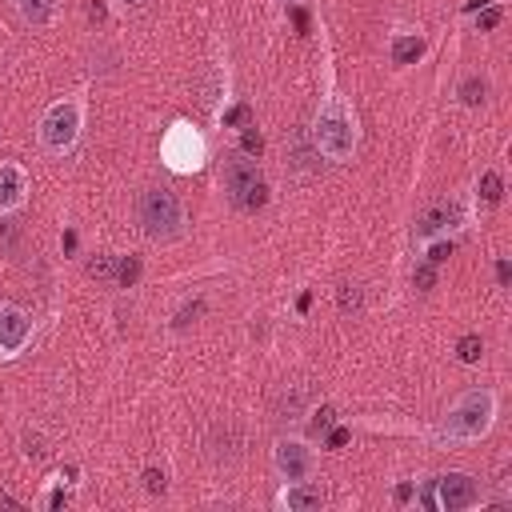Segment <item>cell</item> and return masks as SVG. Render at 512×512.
<instances>
[{
  "label": "cell",
  "instance_id": "obj_1",
  "mask_svg": "<svg viewBox=\"0 0 512 512\" xmlns=\"http://www.w3.org/2000/svg\"><path fill=\"white\" fill-rule=\"evenodd\" d=\"M312 144L324 160H352L356 144H360V120H356V108L340 96V92H328L316 108V120H312Z\"/></svg>",
  "mask_w": 512,
  "mask_h": 512
},
{
  "label": "cell",
  "instance_id": "obj_2",
  "mask_svg": "<svg viewBox=\"0 0 512 512\" xmlns=\"http://www.w3.org/2000/svg\"><path fill=\"white\" fill-rule=\"evenodd\" d=\"M492 420H496V392L492 388H468L448 404L436 436L448 444H472V440L488 436Z\"/></svg>",
  "mask_w": 512,
  "mask_h": 512
},
{
  "label": "cell",
  "instance_id": "obj_3",
  "mask_svg": "<svg viewBox=\"0 0 512 512\" xmlns=\"http://www.w3.org/2000/svg\"><path fill=\"white\" fill-rule=\"evenodd\" d=\"M136 224L148 240L168 244V240L184 236V200L164 184L144 188L140 200H136Z\"/></svg>",
  "mask_w": 512,
  "mask_h": 512
},
{
  "label": "cell",
  "instance_id": "obj_4",
  "mask_svg": "<svg viewBox=\"0 0 512 512\" xmlns=\"http://www.w3.org/2000/svg\"><path fill=\"white\" fill-rule=\"evenodd\" d=\"M84 132V100L80 96H64V100H52L36 124V140L48 156H68L76 148Z\"/></svg>",
  "mask_w": 512,
  "mask_h": 512
},
{
  "label": "cell",
  "instance_id": "obj_5",
  "mask_svg": "<svg viewBox=\"0 0 512 512\" xmlns=\"http://www.w3.org/2000/svg\"><path fill=\"white\" fill-rule=\"evenodd\" d=\"M160 160H164V168H172V172H180V176L196 172V168L208 160V144H204L200 128L188 124V120L168 124L164 136H160Z\"/></svg>",
  "mask_w": 512,
  "mask_h": 512
},
{
  "label": "cell",
  "instance_id": "obj_6",
  "mask_svg": "<svg viewBox=\"0 0 512 512\" xmlns=\"http://www.w3.org/2000/svg\"><path fill=\"white\" fill-rule=\"evenodd\" d=\"M224 196L236 204V208H256L264 204V172L256 164V156L248 152H232L224 160Z\"/></svg>",
  "mask_w": 512,
  "mask_h": 512
},
{
  "label": "cell",
  "instance_id": "obj_7",
  "mask_svg": "<svg viewBox=\"0 0 512 512\" xmlns=\"http://www.w3.org/2000/svg\"><path fill=\"white\" fill-rule=\"evenodd\" d=\"M484 500V488L472 472H440L432 476V492L424 496V504L444 508V512H468Z\"/></svg>",
  "mask_w": 512,
  "mask_h": 512
},
{
  "label": "cell",
  "instance_id": "obj_8",
  "mask_svg": "<svg viewBox=\"0 0 512 512\" xmlns=\"http://www.w3.org/2000/svg\"><path fill=\"white\" fill-rule=\"evenodd\" d=\"M316 468H320V460H316V448H312L308 440H296V436L276 440V448H272V472H276L284 484H292V480H312Z\"/></svg>",
  "mask_w": 512,
  "mask_h": 512
},
{
  "label": "cell",
  "instance_id": "obj_9",
  "mask_svg": "<svg viewBox=\"0 0 512 512\" xmlns=\"http://www.w3.org/2000/svg\"><path fill=\"white\" fill-rule=\"evenodd\" d=\"M36 336L32 316L20 304H0V360H16Z\"/></svg>",
  "mask_w": 512,
  "mask_h": 512
},
{
  "label": "cell",
  "instance_id": "obj_10",
  "mask_svg": "<svg viewBox=\"0 0 512 512\" xmlns=\"http://www.w3.org/2000/svg\"><path fill=\"white\" fill-rule=\"evenodd\" d=\"M28 200V172L16 160H0V216L24 208Z\"/></svg>",
  "mask_w": 512,
  "mask_h": 512
},
{
  "label": "cell",
  "instance_id": "obj_11",
  "mask_svg": "<svg viewBox=\"0 0 512 512\" xmlns=\"http://www.w3.org/2000/svg\"><path fill=\"white\" fill-rule=\"evenodd\" d=\"M324 500H328V492H324L316 480H292V484H284L280 496H276V504L288 508V512H320Z\"/></svg>",
  "mask_w": 512,
  "mask_h": 512
},
{
  "label": "cell",
  "instance_id": "obj_12",
  "mask_svg": "<svg viewBox=\"0 0 512 512\" xmlns=\"http://www.w3.org/2000/svg\"><path fill=\"white\" fill-rule=\"evenodd\" d=\"M240 444H244V432L232 420L212 424V432H208V456L212 460H236L240 456Z\"/></svg>",
  "mask_w": 512,
  "mask_h": 512
},
{
  "label": "cell",
  "instance_id": "obj_13",
  "mask_svg": "<svg viewBox=\"0 0 512 512\" xmlns=\"http://www.w3.org/2000/svg\"><path fill=\"white\" fill-rule=\"evenodd\" d=\"M8 4L28 28H48L60 12V0H8Z\"/></svg>",
  "mask_w": 512,
  "mask_h": 512
},
{
  "label": "cell",
  "instance_id": "obj_14",
  "mask_svg": "<svg viewBox=\"0 0 512 512\" xmlns=\"http://www.w3.org/2000/svg\"><path fill=\"white\" fill-rule=\"evenodd\" d=\"M452 220H456V212H452L448 204H432V208L416 220V236H420V240H432V236L448 232V228H452Z\"/></svg>",
  "mask_w": 512,
  "mask_h": 512
},
{
  "label": "cell",
  "instance_id": "obj_15",
  "mask_svg": "<svg viewBox=\"0 0 512 512\" xmlns=\"http://www.w3.org/2000/svg\"><path fill=\"white\" fill-rule=\"evenodd\" d=\"M304 404H308V388H304V384H292L288 392H280L276 416H280V420H296V416L304 412Z\"/></svg>",
  "mask_w": 512,
  "mask_h": 512
},
{
  "label": "cell",
  "instance_id": "obj_16",
  "mask_svg": "<svg viewBox=\"0 0 512 512\" xmlns=\"http://www.w3.org/2000/svg\"><path fill=\"white\" fill-rule=\"evenodd\" d=\"M424 52V40L420 36H396L392 40V60L396 64H408V60H416Z\"/></svg>",
  "mask_w": 512,
  "mask_h": 512
},
{
  "label": "cell",
  "instance_id": "obj_17",
  "mask_svg": "<svg viewBox=\"0 0 512 512\" xmlns=\"http://www.w3.org/2000/svg\"><path fill=\"white\" fill-rule=\"evenodd\" d=\"M484 96H488V84H484V80H476V76H472V80H464V84H460V100H464L468 108L484 104Z\"/></svg>",
  "mask_w": 512,
  "mask_h": 512
},
{
  "label": "cell",
  "instance_id": "obj_18",
  "mask_svg": "<svg viewBox=\"0 0 512 512\" xmlns=\"http://www.w3.org/2000/svg\"><path fill=\"white\" fill-rule=\"evenodd\" d=\"M456 356H460L464 364H476V360L484 356V340H480V336H460V344H456Z\"/></svg>",
  "mask_w": 512,
  "mask_h": 512
},
{
  "label": "cell",
  "instance_id": "obj_19",
  "mask_svg": "<svg viewBox=\"0 0 512 512\" xmlns=\"http://www.w3.org/2000/svg\"><path fill=\"white\" fill-rule=\"evenodd\" d=\"M480 192H484V200H488V204H496V200H500V192H504L500 172H484V176H480Z\"/></svg>",
  "mask_w": 512,
  "mask_h": 512
},
{
  "label": "cell",
  "instance_id": "obj_20",
  "mask_svg": "<svg viewBox=\"0 0 512 512\" xmlns=\"http://www.w3.org/2000/svg\"><path fill=\"white\" fill-rule=\"evenodd\" d=\"M24 456H28V460H44V456H48L40 432H24Z\"/></svg>",
  "mask_w": 512,
  "mask_h": 512
},
{
  "label": "cell",
  "instance_id": "obj_21",
  "mask_svg": "<svg viewBox=\"0 0 512 512\" xmlns=\"http://www.w3.org/2000/svg\"><path fill=\"white\" fill-rule=\"evenodd\" d=\"M200 312H204V300H188V304L176 312V328H188V324H192Z\"/></svg>",
  "mask_w": 512,
  "mask_h": 512
},
{
  "label": "cell",
  "instance_id": "obj_22",
  "mask_svg": "<svg viewBox=\"0 0 512 512\" xmlns=\"http://www.w3.org/2000/svg\"><path fill=\"white\" fill-rule=\"evenodd\" d=\"M340 308H344V312H348V308H352V312L360 308V284H340Z\"/></svg>",
  "mask_w": 512,
  "mask_h": 512
},
{
  "label": "cell",
  "instance_id": "obj_23",
  "mask_svg": "<svg viewBox=\"0 0 512 512\" xmlns=\"http://www.w3.org/2000/svg\"><path fill=\"white\" fill-rule=\"evenodd\" d=\"M424 244H428V240H424ZM444 256H452V240H436V244H428V260H432V264H440Z\"/></svg>",
  "mask_w": 512,
  "mask_h": 512
},
{
  "label": "cell",
  "instance_id": "obj_24",
  "mask_svg": "<svg viewBox=\"0 0 512 512\" xmlns=\"http://www.w3.org/2000/svg\"><path fill=\"white\" fill-rule=\"evenodd\" d=\"M332 416H336V408L324 404V408L316 412V420H312V432H328V428H332Z\"/></svg>",
  "mask_w": 512,
  "mask_h": 512
},
{
  "label": "cell",
  "instance_id": "obj_25",
  "mask_svg": "<svg viewBox=\"0 0 512 512\" xmlns=\"http://www.w3.org/2000/svg\"><path fill=\"white\" fill-rule=\"evenodd\" d=\"M144 488H148V492H164V472L144 468Z\"/></svg>",
  "mask_w": 512,
  "mask_h": 512
},
{
  "label": "cell",
  "instance_id": "obj_26",
  "mask_svg": "<svg viewBox=\"0 0 512 512\" xmlns=\"http://www.w3.org/2000/svg\"><path fill=\"white\" fill-rule=\"evenodd\" d=\"M260 148H264V140H260V132H248V136H244V152H248V156H256Z\"/></svg>",
  "mask_w": 512,
  "mask_h": 512
},
{
  "label": "cell",
  "instance_id": "obj_27",
  "mask_svg": "<svg viewBox=\"0 0 512 512\" xmlns=\"http://www.w3.org/2000/svg\"><path fill=\"white\" fill-rule=\"evenodd\" d=\"M136 272H140V260H128V264L120 268V284H132V280H136Z\"/></svg>",
  "mask_w": 512,
  "mask_h": 512
},
{
  "label": "cell",
  "instance_id": "obj_28",
  "mask_svg": "<svg viewBox=\"0 0 512 512\" xmlns=\"http://www.w3.org/2000/svg\"><path fill=\"white\" fill-rule=\"evenodd\" d=\"M116 8L132 16V12H140V8H148V0H116Z\"/></svg>",
  "mask_w": 512,
  "mask_h": 512
},
{
  "label": "cell",
  "instance_id": "obj_29",
  "mask_svg": "<svg viewBox=\"0 0 512 512\" xmlns=\"http://www.w3.org/2000/svg\"><path fill=\"white\" fill-rule=\"evenodd\" d=\"M92 272L108 276V272H112V256H96V260H92Z\"/></svg>",
  "mask_w": 512,
  "mask_h": 512
},
{
  "label": "cell",
  "instance_id": "obj_30",
  "mask_svg": "<svg viewBox=\"0 0 512 512\" xmlns=\"http://www.w3.org/2000/svg\"><path fill=\"white\" fill-rule=\"evenodd\" d=\"M496 20H500V8H488V12H484V16H480V28H492V24H496Z\"/></svg>",
  "mask_w": 512,
  "mask_h": 512
},
{
  "label": "cell",
  "instance_id": "obj_31",
  "mask_svg": "<svg viewBox=\"0 0 512 512\" xmlns=\"http://www.w3.org/2000/svg\"><path fill=\"white\" fill-rule=\"evenodd\" d=\"M496 276H500V284H508V260L496 264Z\"/></svg>",
  "mask_w": 512,
  "mask_h": 512
},
{
  "label": "cell",
  "instance_id": "obj_32",
  "mask_svg": "<svg viewBox=\"0 0 512 512\" xmlns=\"http://www.w3.org/2000/svg\"><path fill=\"white\" fill-rule=\"evenodd\" d=\"M292 4H304V0H292Z\"/></svg>",
  "mask_w": 512,
  "mask_h": 512
}]
</instances>
